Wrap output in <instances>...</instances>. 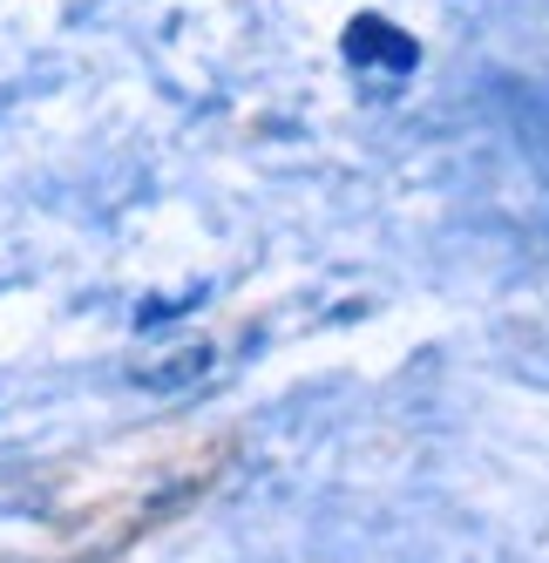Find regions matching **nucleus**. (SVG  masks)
I'll return each instance as SVG.
<instances>
[{
	"label": "nucleus",
	"mask_w": 549,
	"mask_h": 563,
	"mask_svg": "<svg viewBox=\"0 0 549 563\" xmlns=\"http://www.w3.org/2000/svg\"><path fill=\"white\" fill-rule=\"evenodd\" d=\"M339 48H346L352 68H386V75H414L421 68V42H414V34H401L386 14H352Z\"/></svg>",
	"instance_id": "f257e3e1"
},
{
	"label": "nucleus",
	"mask_w": 549,
	"mask_h": 563,
	"mask_svg": "<svg viewBox=\"0 0 549 563\" xmlns=\"http://www.w3.org/2000/svg\"><path fill=\"white\" fill-rule=\"evenodd\" d=\"M211 346H177L164 367H136V387H149V394H177V387H198L204 374H211Z\"/></svg>",
	"instance_id": "f03ea898"
},
{
	"label": "nucleus",
	"mask_w": 549,
	"mask_h": 563,
	"mask_svg": "<svg viewBox=\"0 0 549 563\" xmlns=\"http://www.w3.org/2000/svg\"><path fill=\"white\" fill-rule=\"evenodd\" d=\"M198 306H204V286H190V292H177V299H143V306H136V327L156 333V327H170V319L198 312Z\"/></svg>",
	"instance_id": "7ed1b4c3"
},
{
	"label": "nucleus",
	"mask_w": 549,
	"mask_h": 563,
	"mask_svg": "<svg viewBox=\"0 0 549 563\" xmlns=\"http://www.w3.org/2000/svg\"><path fill=\"white\" fill-rule=\"evenodd\" d=\"M536 130L549 136V96H536Z\"/></svg>",
	"instance_id": "20e7f679"
}]
</instances>
